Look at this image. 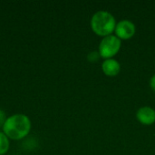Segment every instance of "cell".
<instances>
[{"instance_id": "6da1fadb", "label": "cell", "mask_w": 155, "mask_h": 155, "mask_svg": "<svg viewBox=\"0 0 155 155\" xmlns=\"http://www.w3.org/2000/svg\"><path fill=\"white\" fill-rule=\"evenodd\" d=\"M31 129L29 118L21 114H14L8 117L3 126L4 134L10 139L20 140L25 137Z\"/></svg>"}, {"instance_id": "7a4b0ae2", "label": "cell", "mask_w": 155, "mask_h": 155, "mask_svg": "<svg viewBox=\"0 0 155 155\" xmlns=\"http://www.w3.org/2000/svg\"><path fill=\"white\" fill-rule=\"evenodd\" d=\"M114 16L107 11H97L91 18V28L94 34L105 37L113 35L116 26Z\"/></svg>"}, {"instance_id": "3957f363", "label": "cell", "mask_w": 155, "mask_h": 155, "mask_svg": "<svg viewBox=\"0 0 155 155\" xmlns=\"http://www.w3.org/2000/svg\"><path fill=\"white\" fill-rule=\"evenodd\" d=\"M122 46V40H120L115 35H111L103 39L100 42L98 52L101 55V58L110 59L115 56Z\"/></svg>"}, {"instance_id": "277c9868", "label": "cell", "mask_w": 155, "mask_h": 155, "mask_svg": "<svg viewBox=\"0 0 155 155\" xmlns=\"http://www.w3.org/2000/svg\"><path fill=\"white\" fill-rule=\"evenodd\" d=\"M114 32L120 40H129L135 35L136 27L132 21L124 19L116 24Z\"/></svg>"}, {"instance_id": "5b68a950", "label": "cell", "mask_w": 155, "mask_h": 155, "mask_svg": "<svg viewBox=\"0 0 155 155\" xmlns=\"http://www.w3.org/2000/svg\"><path fill=\"white\" fill-rule=\"evenodd\" d=\"M136 118L143 125H152L155 123V110L150 106H143L138 109Z\"/></svg>"}, {"instance_id": "8992f818", "label": "cell", "mask_w": 155, "mask_h": 155, "mask_svg": "<svg viewBox=\"0 0 155 155\" xmlns=\"http://www.w3.org/2000/svg\"><path fill=\"white\" fill-rule=\"evenodd\" d=\"M102 71L105 75L114 77L119 74L121 71V64L114 58L105 59L102 64Z\"/></svg>"}, {"instance_id": "52a82bcc", "label": "cell", "mask_w": 155, "mask_h": 155, "mask_svg": "<svg viewBox=\"0 0 155 155\" xmlns=\"http://www.w3.org/2000/svg\"><path fill=\"white\" fill-rule=\"evenodd\" d=\"M8 149H9L8 137L4 133H0V155L5 154Z\"/></svg>"}, {"instance_id": "ba28073f", "label": "cell", "mask_w": 155, "mask_h": 155, "mask_svg": "<svg viewBox=\"0 0 155 155\" xmlns=\"http://www.w3.org/2000/svg\"><path fill=\"white\" fill-rule=\"evenodd\" d=\"M100 58H101V55L98 51H92L87 55V60L91 63H95L99 61Z\"/></svg>"}, {"instance_id": "9c48e42d", "label": "cell", "mask_w": 155, "mask_h": 155, "mask_svg": "<svg viewBox=\"0 0 155 155\" xmlns=\"http://www.w3.org/2000/svg\"><path fill=\"white\" fill-rule=\"evenodd\" d=\"M6 117H5V112L4 111H2V110H0V126H4V124H5V121H6Z\"/></svg>"}, {"instance_id": "30bf717a", "label": "cell", "mask_w": 155, "mask_h": 155, "mask_svg": "<svg viewBox=\"0 0 155 155\" xmlns=\"http://www.w3.org/2000/svg\"><path fill=\"white\" fill-rule=\"evenodd\" d=\"M149 84H150V87L152 88V90L155 92V74H153V75L151 77L150 83H149Z\"/></svg>"}]
</instances>
